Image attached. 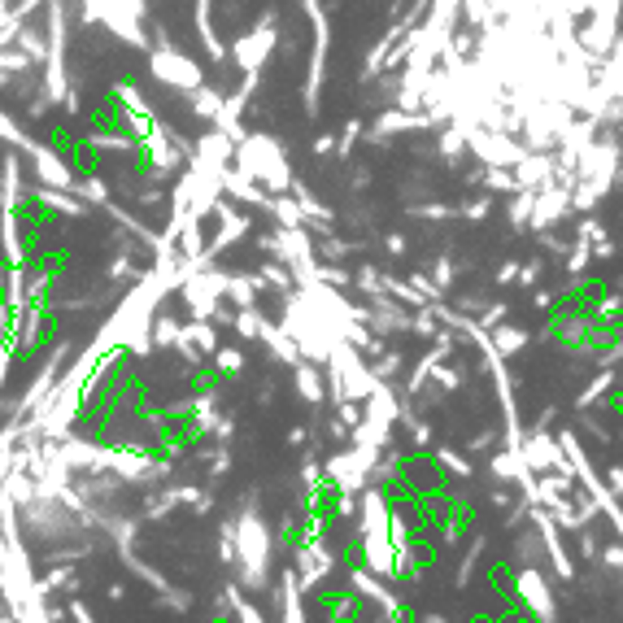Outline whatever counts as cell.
<instances>
[{"label": "cell", "mask_w": 623, "mask_h": 623, "mask_svg": "<svg viewBox=\"0 0 623 623\" xmlns=\"http://www.w3.org/2000/svg\"><path fill=\"white\" fill-rule=\"evenodd\" d=\"M375 458H379V449H367V445H353L345 453H336V458H327V484L331 488H345V493H362L367 484H371V467Z\"/></svg>", "instance_id": "1"}, {"label": "cell", "mask_w": 623, "mask_h": 623, "mask_svg": "<svg viewBox=\"0 0 623 623\" xmlns=\"http://www.w3.org/2000/svg\"><path fill=\"white\" fill-rule=\"evenodd\" d=\"M515 601H524V610L532 615V623H553L558 619V598L549 589V580L532 567H519L515 572Z\"/></svg>", "instance_id": "2"}, {"label": "cell", "mask_w": 623, "mask_h": 623, "mask_svg": "<svg viewBox=\"0 0 623 623\" xmlns=\"http://www.w3.org/2000/svg\"><path fill=\"white\" fill-rule=\"evenodd\" d=\"M401 488L414 493V497L441 493V488H445V471H441V462H436V458H423V453L405 458V467H401Z\"/></svg>", "instance_id": "3"}, {"label": "cell", "mask_w": 623, "mask_h": 623, "mask_svg": "<svg viewBox=\"0 0 623 623\" xmlns=\"http://www.w3.org/2000/svg\"><path fill=\"white\" fill-rule=\"evenodd\" d=\"M436 462H441V471L453 475V479H475V462L467 453H458V449H436Z\"/></svg>", "instance_id": "4"}, {"label": "cell", "mask_w": 623, "mask_h": 623, "mask_svg": "<svg viewBox=\"0 0 623 623\" xmlns=\"http://www.w3.org/2000/svg\"><path fill=\"white\" fill-rule=\"evenodd\" d=\"M297 388H301V397L310 401V405L323 401V379H319V371H297Z\"/></svg>", "instance_id": "5"}, {"label": "cell", "mask_w": 623, "mask_h": 623, "mask_svg": "<svg viewBox=\"0 0 623 623\" xmlns=\"http://www.w3.org/2000/svg\"><path fill=\"white\" fill-rule=\"evenodd\" d=\"M214 358H219V362H214L219 375H240V367H245V353L240 349H219Z\"/></svg>", "instance_id": "6"}, {"label": "cell", "mask_w": 623, "mask_h": 623, "mask_svg": "<svg viewBox=\"0 0 623 623\" xmlns=\"http://www.w3.org/2000/svg\"><path fill=\"white\" fill-rule=\"evenodd\" d=\"M162 606H171L175 615H183V610L192 606V598H188V593H179V589H162Z\"/></svg>", "instance_id": "7"}, {"label": "cell", "mask_w": 623, "mask_h": 623, "mask_svg": "<svg viewBox=\"0 0 623 623\" xmlns=\"http://www.w3.org/2000/svg\"><path fill=\"white\" fill-rule=\"evenodd\" d=\"M66 610H70V619H75V623H97V615L88 610V601H83V598H70V601H66Z\"/></svg>", "instance_id": "8"}, {"label": "cell", "mask_w": 623, "mask_h": 623, "mask_svg": "<svg viewBox=\"0 0 623 623\" xmlns=\"http://www.w3.org/2000/svg\"><path fill=\"white\" fill-rule=\"evenodd\" d=\"M419 623H453V619H445V615H423Z\"/></svg>", "instance_id": "9"}]
</instances>
